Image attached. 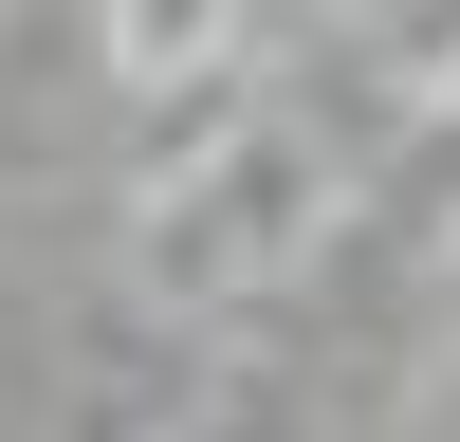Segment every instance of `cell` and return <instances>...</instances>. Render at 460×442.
I'll use <instances>...</instances> for the list:
<instances>
[{"instance_id":"cell-1","label":"cell","mask_w":460,"mask_h":442,"mask_svg":"<svg viewBox=\"0 0 460 442\" xmlns=\"http://www.w3.org/2000/svg\"><path fill=\"white\" fill-rule=\"evenodd\" d=\"M442 332H460V240H442Z\"/></svg>"}]
</instances>
